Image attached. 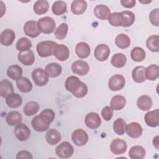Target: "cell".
<instances>
[{"label": "cell", "mask_w": 159, "mask_h": 159, "mask_svg": "<svg viewBox=\"0 0 159 159\" xmlns=\"http://www.w3.org/2000/svg\"><path fill=\"white\" fill-rule=\"evenodd\" d=\"M53 55L60 61H63L66 60L70 56V51L68 48L63 44L57 45L55 48Z\"/></svg>", "instance_id": "cell-18"}, {"label": "cell", "mask_w": 159, "mask_h": 159, "mask_svg": "<svg viewBox=\"0 0 159 159\" xmlns=\"http://www.w3.org/2000/svg\"><path fill=\"white\" fill-rule=\"evenodd\" d=\"M0 3H1V17H2L3 16V15H4V12H6V6L4 7H3V5H4V3H3V2L2 1H0Z\"/></svg>", "instance_id": "cell-53"}, {"label": "cell", "mask_w": 159, "mask_h": 159, "mask_svg": "<svg viewBox=\"0 0 159 159\" xmlns=\"http://www.w3.org/2000/svg\"><path fill=\"white\" fill-rule=\"evenodd\" d=\"M84 123L87 127L91 129H96L101 124V119L99 114L91 112L88 113L84 118Z\"/></svg>", "instance_id": "cell-11"}, {"label": "cell", "mask_w": 159, "mask_h": 159, "mask_svg": "<svg viewBox=\"0 0 159 159\" xmlns=\"http://www.w3.org/2000/svg\"><path fill=\"white\" fill-rule=\"evenodd\" d=\"M68 26L66 23H61L55 30L54 35L57 39L63 40L64 39L68 33Z\"/></svg>", "instance_id": "cell-46"}, {"label": "cell", "mask_w": 159, "mask_h": 159, "mask_svg": "<svg viewBox=\"0 0 159 159\" xmlns=\"http://www.w3.org/2000/svg\"><path fill=\"white\" fill-rule=\"evenodd\" d=\"M153 101L152 98L148 95L140 96L137 101L138 107L142 111H148L152 106Z\"/></svg>", "instance_id": "cell-29"}, {"label": "cell", "mask_w": 159, "mask_h": 159, "mask_svg": "<svg viewBox=\"0 0 159 159\" xmlns=\"http://www.w3.org/2000/svg\"><path fill=\"white\" fill-rule=\"evenodd\" d=\"M125 132L130 137L136 139L142 135L143 129L140 124L138 122H132L126 125Z\"/></svg>", "instance_id": "cell-14"}, {"label": "cell", "mask_w": 159, "mask_h": 159, "mask_svg": "<svg viewBox=\"0 0 159 159\" xmlns=\"http://www.w3.org/2000/svg\"><path fill=\"white\" fill-rule=\"evenodd\" d=\"M73 152V147L67 141L62 142L55 148V153L60 158H68L72 156Z\"/></svg>", "instance_id": "cell-4"}, {"label": "cell", "mask_w": 159, "mask_h": 159, "mask_svg": "<svg viewBox=\"0 0 159 159\" xmlns=\"http://www.w3.org/2000/svg\"><path fill=\"white\" fill-rule=\"evenodd\" d=\"M81 83V81L77 76H70L68 77L65 81V88L67 91L73 93L79 88Z\"/></svg>", "instance_id": "cell-28"}, {"label": "cell", "mask_w": 159, "mask_h": 159, "mask_svg": "<svg viewBox=\"0 0 159 159\" xmlns=\"http://www.w3.org/2000/svg\"><path fill=\"white\" fill-rule=\"evenodd\" d=\"M45 71L49 77L56 78L60 76L62 72V68L57 63H50L46 65Z\"/></svg>", "instance_id": "cell-22"}, {"label": "cell", "mask_w": 159, "mask_h": 159, "mask_svg": "<svg viewBox=\"0 0 159 159\" xmlns=\"http://www.w3.org/2000/svg\"><path fill=\"white\" fill-rule=\"evenodd\" d=\"M24 32L25 34L31 38L38 37L40 31L38 27V23L35 20H28L24 25Z\"/></svg>", "instance_id": "cell-10"}, {"label": "cell", "mask_w": 159, "mask_h": 159, "mask_svg": "<svg viewBox=\"0 0 159 159\" xmlns=\"http://www.w3.org/2000/svg\"><path fill=\"white\" fill-rule=\"evenodd\" d=\"M87 9V2L84 0H75L71 4V11L75 15L83 14Z\"/></svg>", "instance_id": "cell-25"}, {"label": "cell", "mask_w": 159, "mask_h": 159, "mask_svg": "<svg viewBox=\"0 0 159 159\" xmlns=\"http://www.w3.org/2000/svg\"><path fill=\"white\" fill-rule=\"evenodd\" d=\"M71 140L76 145L83 146L88 140V135L84 130L77 129L72 133Z\"/></svg>", "instance_id": "cell-7"}, {"label": "cell", "mask_w": 159, "mask_h": 159, "mask_svg": "<svg viewBox=\"0 0 159 159\" xmlns=\"http://www.w3.org/2000/svg\"><path fill=\"white\" fill-rule=\"evenodd\" d=\"M48 76L46 71L42 68H38L34 70L32 72V78L38 86H43L48 82Z\"/></svg>", "instance_id": "cell-5"}, {"label": "cell", "mask_w": 159, "mask_h": 159, "mask_svg": "<svg viewBox=\"0 0 159 159\" xmlns=\"http://www.w3.org/2000/svg\"><path fill=\"white\" fill-rule=\"evenodd\" d=\"M94 14L97 18L101 20H107L111 13L110 9L107 6L98 4L94 9Z\"/></svg>", "instance_id": "cell-20"}, {"label": "cell", "mask_w": 159, "mask_h": 159, "mask_svg": "<svg viewBox=\"0 0 159 159\" xmlns=\"http://www.w3.org/2000/svg\"><path fill=\"white\" fill-rule=\"evenodd\" d=\"M110 48L106 44L98 45L94 50V57L96 60L100 61H106L110 55Z\"/></svg>", "instance_id": "cell-13"}, {"label": "cell", "mask_w": 159, "mask_h": 159, "mask_svg": "<svg viewBox=\"0 0 159 159\" xmlns=\"http://www.w3.org/2000/svg\"><path fill=\"white\" fill-rule=\"evenodd\" d=\"M159 36L158 35H153L150 36L147 41L146 45L149 50L152 52H159Z\"/></svg>", "instance_id": "cell-38"}, {"label": "cell", "mask_w": 159, "mask_h": 159, "mask_svg": "<svg viewBox=\"0 0 159 159\" xmlns=\"http://www.w3.org/2000/svg\"><path fill=\"white\" fill-rule=\"evenodd\" d=\"M32 47L31 41L27 37H22L16 43V49L19 52L29 50Z\"/></svg>", "instance_id": "cell-44"}, {"label": "cell", "mask_w": 159, "mask_h": 159, "mask_svg": "<svg viewBox=\"0 0 159 159\" xmlns=\"http://www.w3.org/2000/svg\"><path fill=\"white\" fill-rule=\"evenodd\" d=\"M139 2H141V3H143V4H147V3H150V2H152V1H139Z\"/></svg>", "instance_id": "cell-54"}, {"label": "cell", "mask_w": 159, "mask_h": 159, "mask_svg": "<svg viewBox=\"0 0 159 159\" xmlns=\"http://www.w3.org/2000/svg\"><path fill=\"white\" fill-rule=\"evenodd\" d=\"M6 103L11 108H17L22 105V98L17 93H12L6 98Z\"/></svg>", "instance_id": "cell-24"}, {"label": "cell", "mask_w": 159, "mask_h": 159, "mask_svg": "<svg viewBox=\"0 0 159 159\" xmlns=\"http://www.w3.org/2000/svg\"><path fill=\"white\" fill-rule=\"evenodd\" d=\"M49 9V4L47 1L45 0H38L37 1L33 7L34 12L37 15H41L45 14Z\"/></svg>", "instance_id": "cell-33"}, {"label": "cell", "mask_w": 159, "mask_h": 159, "mask_svg": "<svg viewBox=\"0 0 159 159\" xmlns=\"http://www.w3.org/2000/svg\"><path fill=\"white\" fill-rule=\"evenodd\" d=\"M126 104V99L124 96L116 95L113 96L110 102L111 107L115 111H119L123 109Z\"/></svg>", "instance_id": "cell-30"}, {"label": "cell", "mask_w": 159, "mask_h": 159, "mask_svg": "<svg viewBox=\"0 0 159 159\" xmlns=\"http://www.w3.org/2000/svg\"><path fill=\"white\" fill-rule=\"evenodd\" d=\"M120 4L125 8H132L136 4L135 0H121Z\"/></svg>", "instance_id": "cell-51"}, {"label": "cell", "mask_w": 159, "mask_h": 159, "mask_svg": "<svg viewBox=\"0 0 159 159\" xmlns=\"http://www.w3.org/2000/svg\"><path fill=\"white\" fill-rule=\"evenodd\" d=\"M127 62L126 56L122 53H117L114 54L111 58V63L112 65L116 68L123 67Z\"/></svg>", "instance_id": "cell-37"}, {"label": "cell", "mask_w": 159, "mask_h": 159, "mask_svg": "<svg viewBox=\"0 0 159 159\" xmlns=\"http://www.w3.org/2000/svg\"><path fill=\"white\" fill-rule=\"evenodd\" d=\"M14 132L16 138L22 142L26 141L30 135V129L25 124L22 123L16 125Z\"/></svg>", "instance_id": "cell-9"}, {"label": "cell", "mask_w": 159, "mask_h": 159, "mask_svg": "<svg viewBox=\"0 0 159 159\" xmlns=\"http://www.w3.org/2000/svg\"><path fill=\"white\" fill-rule=\"evenodd\" d=\"M127 148V143L120 139H116L113 140L110 145V149L114 155H121L124 153Z\"/></svg>", "instance_id": "cell-12"}, {"label": "cell", "mask_w": 159, "mask_h": 159, "mask_svg": "<svg viewBox=\"0 0 159 159\" xmlns=\"http://www.w3.org/2000/svg\"><path fill=\"white\" fill-rule=\"evenodd\" d=\"M22 120L21 114L16 111L9 112L6 117L7 124L11 126H15L22 123Z\"/></svg>", "instance_id": "cell-26"}, {"label": "cell", "mask_w": 159, "mask_h": 159, "mask_svg": "<svg viewBox=\"0 0 159 159\" xmlns=\"http://www.w3.org/2000/svg\"><path fill=\"white\" fill-rule=\"evenodd\" d=\"M145 148L140 145L133 146L129 152V156L132 159H142L145 157Z\"/></svg>", "instance_id": "cell-32"}, {"label": "cell", "mask_w": 159, "mask_h": 159, "mask_svg": "<svg viewBox=\"0 0 159 159\" xmlns=\"http://www.w3.org/2000/svg\"><path fill=\"white\" fill-rule=\"evenodd\" d=\"M123 17L122 27H128L133 24L135 21V14L130 11H124L120 12Z\"/></svg>", "instance_id": "cell-43"}, {"label": "cell", "mask_w": 159, "mask_h": 159, "mask_svg": "<svg viewBox=\"0 0 159 159\" xmlns=\"http://www.w3.org/2000/svg\"><path fill=\"white\" fill-rule=\"evenodd\" d=\"M159 9H155L152 10L149 14V19L150 22L155 26H158L159 25Z\"/></svg>", "instance_id": "cell-48"}, {"label": "cell", "mask_w": 159, "mask_h": 159, "mask_svg": "<svg viewBox=\"0 0 159 159\" xmlns=\"http://www.w3.org/2000/svg\"><path fill=\"white\" fill-rule=\"evenodd\" d=\"M16 38L14 32L9 29L3 30L0 35L1 43L4 46H10L12 44Z\"/></svg>", "instance_id": "cell-17"}, {"label": "cell", "mask_w": 159, "mask_h": 159, "mask_svg": "<svg viewBox=\"0 0 159 159\" xmlns=\"http://www.w3.org/2000/svg\"><path fill=\"white\" fill-rule=\"evenodd\" d=\"M126 125L127 124L123 119L118 118L113 123V130L116 134L122 135L125 132Z\"/></svg>", "instance_id": "cell-42"}, {"label": "cell", "mask_w": 159, "mask_h": 159, "mask_svg": "<svg viewBox=\"0 0 159 159\" xmlns=\"http://www.w3.org/2000/svg\"><path fill=\"white\" fill-rule=\"evenodd\" d=\"M125 84V78L119 74L112 76L108 81V87L112 91H117L122 89Z\"/></svg>", "instance_id": "cell-6"}, {"label": "cell", "mask_w": 159, "mask_h": 159, "mask_svg": "<svg viewBox=\"0 0 159 159\" xmlns=\"http://www.w3.org/2000/svg\"><path fill=\"white\" fill-rule=\"evenodd\" d=\"M158 135H157L155 138H153V144L157 148V149L158 150Z\"/></svg>", "instance_id": "cell-52"}, {"label": "cell", "mask_w": 159, "mask_h": 159, "mask_svg": "<svg viewBox=\"0 0 159 159\" xmlns=\"http://www.w3.org/2000/svg\"><path fill=\"white\" fill-rule=\"evenodd\" d=\"M88 91V87H87L86 84L81 81L79 88L72 94L76 98H81L84 97L87 94Z\"/></svg>", "instance_id": "cell-47"}, {"label": "cell", "mask_w": 159, "mask_h": 159, "mask_svg": "<svg viewBox=\"0 0 159 159\" xmlns=\"http://www.w3.org/2000/svg\"><path fill=\"white\" fill-rule=\"evenodd\" d=\"M39 104L35 101H29L24 107L23 112L27 116H31L37 113L39 109Z\"/></svg>", "instance_id": "cell-39"}, {"label": "cell", "mask_w": 159, "mask_h": 159, "mask_svg": "<svg viewBox=\"0 0 159 159\" xmlns=\"http://www.w3.org/2000/svg\"><path fill=\"white\" fill-rule=\"evenodd\" d=\"M145 122L147 125L151 127H155L159 125V110L158 109L148 111L144 117Z\"/></svg>", "instance_id": "cell-16"}, {"label": "cell", "mask_w": 159, "mask_h": 159, "mask_svg": "<svg viewBox=\"0 0 159 159\" xmlns=\"http://www.w3.org/2000/svg\"><path fill=\"white\" fill-rule=\"evenodd\" d=\"M16 158L17 159H20V158H30V159H32L33 157L29 152L26 151V150H21V151L17 153Z\"/></svg>", "instance_id": "cell-50"}, {"label": "cell", "mask_w": 159, "mask_h": 159, "mask_svg": "<svg viewBox=\"0 0 159 159\" xmlns=\"http://www.w3.org/2000/svg\"><path fill=\"white\" fill-rule=\"evenodd\" d=\"M45 140L48 144L55 145L61 140V135L60 132L55 129H48L45 134Z\"/></svg>", "instance_id": "cell-19"}, {"label": "cell", "mask_w": 159, "mask_h": 159, "mask_svg": "<svg viewBox=\"0 0 159 159\" xmlns=\"http://www.w3.org/2000/svg\"><path fill=\"white\" fill-rule=\"evenodd\" d=\"M132 59L136 62H141L145 60L146 57L145 51L141 47H135L130 52Z\"/></svg>", "instance_id": "cell-40"}, {"label": "cell", "mask_w": 159, "mask_h": 159, "mask_svg": "<svg viewBox=\"0 0 159 159\" xmlns=\"http://www.w3.org/2000/svg\"><path fill=\"white\" fill-rule=\"evenodd\" d=\"M113 109L111 107V106H106L101 111V116L102 118L106 120H110L113 116Z\"/></svg>", "instance_id": "cell-49"}, {"label": "cell", "mask_w": 159, "mask_h": 159, "mask_svg": "<svg viewBox=\"0 0 159 159\" xmlns=\"http://www.w3.org/2000/svg\"><path fill=\"white\" fill-rule=\"evenodd\" d=\"M38 27L40 31L43 34H50L54 32L56 27L55 20L49 16H45L39 19Z\"/></svg>", "instance_id": "cell-3"}, {"label": "cell", "mask_w": 159, "mask_h": 159, "mask_svg": "<svg viewBox=\"0 0 159 159\" xmlns=\"http://www.w3.org/2000/svg\"><path fill=\"white\" fill-rule=\"evenodd\" d=\"M17 87L22 93H29L32 89L31 81L25 77H21L16 81Z\"/></svg>", "instance_id": "cell-31"}, {"label": "cell", "mask_w": 159, "mask_h": 159, "mask_svg": "<svg viewBox=\"0 0 159 159\" xmlns=\"http://www.w3.org/2000/svg\"><path fill=\"white\" fill-rule=\"evenodd\" d=\"M75 52L79 58H86L90 55L91 50L89 45L84 42H79L76 45Z\"/></svg>", "instance_id": "cell-21"}, {"label": "cell", "mask_w": 159, "mask_h": 159, "mask_svg": "<svg viewBox=\"0 0 159 159\" xmlns=\"http://www.w3.org/2000/svg\"><path fill=\"white\" fill-rule=\"evenodd\" d=\"M71 70L74 74L79 76H84L87 75L89 72V66L86 61L78 60L72 63Z\"/></svg>", "instance_id": "cell-8"}, {"label": "cell", "mask_w": 159, "mask_h": 159, "mask_svg": "<svg viewBox=\"0 0 159 159\" xmlns=\"http://www.w3.org/2000/svg\"><path fill=\"white\" fill-rule=\"evenodd\" d=\"M14 93V88L11 81L7 79H4L0 82V95L6 98L9 94Z\"/></svg>", "instance_id": "cell-23"}, {"label": "cell", "mask_w": 159, "mask_h": 159, "mask_svg": "<svg viewBox=\"0 0 159 159\" xmlns=\"http://www.w3.org/2000/svg\"><path fill=\"white\" fill-rule=\"evenodd\" d=\"M57 45V43L52 40L42 41L37 45V52L40 57H48L53 55L55 48Z\"/></svg>", "instance_id": "cell-2"}, {"label": "cell", "mask_w": 159, "mask_h": 159, "mask_svg": "<svg viewBox=\"0 0 159 159\" xmlns=\"http://www.w3.org/2000/svg\"><path fill=\"white\" fill-rule=\"evenodd\" d=\"M115 43L119 48L125 49L129 47L130 40L127 35L125 34H120L116 36L115 39Z\"/></svg>", "instance_id": "cell-36"}, {"label": "cell", "mask_w": 159, "mask_h": 159, "mask_svg": "<svg viewBox=\"0 0 159 159\" xmlns=\"http://www.w3.org/2000/svg\"><path fill=\"white\" fill-rule=\"evenodd\" d=\"M109 23L114 27L122 26L123 24V17L121 12H113L111 14L108 18Z\"/></svg>", "instance_id": "cell-45"}, {"label": "cell", "mask_w": 159, "mask_h": 159, "mask_svg": "<svg viewBox=\"0 0 159 159\" xmlns=\"http://www.w3.org/2000/svg\"><path fill=\"white\" fill-rule=\"evenodd\" d=\"M7 75L11 79L17 81L22 77V68L17 65H11L7 70Z\"/></svg>", "instance_id": "cell-34"}, {"label": "cell", "mask_w": 159, "mask_h": 159, "mask_svg": "<svg viewBox=\"0 0 159 159\" xmlns=\"http://www.w3.org/2000/svg\"><path fill=\"white\" fill-rule=\"evenodd\" d=\"M55 114L51 109L43 110L39 115L35 116L32 120L31 125L33 129L39 132H43L49 129L51 122L54 120Z\"/></svg>", "instance_id": "cell-1"}, {"label": "cell", "mask_w": 159, "mask_h": 159, "mask_svg": "<svg viewBox=\"0 0 159 159\" xmlns=\"http://www.w3.org/2000/svg\"><path fill=\"white\" fill-rule=\"evenodd\" d=\"M67 9V5L66 2L63 1H57L53 2L52 11L56 16H61L66 12Z\"/></svg>", "instance_id": "cell-41"}, {"label": "cell", "mask_w": 159, "mask_h": 159, "mask_svg": "<svg viewBox=\"0 0 159 159\" xmlns=\"http://www.w3.org/2000/svg\"><path fill=\"white\" fill-rule=\"evenodd\" d=\"M146 68L143 66H137L132 71L133 80L136 83H143L146 80L145 77Z\"/></svg>", "instance_id": "cell-27"}, {"label": "cell", "mask_w": 159, "mask_h": 159, "mask_svg": "<svg viewBox=\"0 0 159 159\" xmlns=\"http://www.w3.org/2000/svg\"><path fill=\"white\" fill-rule=\"evenodd\" d=\"M159 76V66L157 65H150L145 69L146 79L150 81H155Z\"/></svg>", "instance_id": "cell-35"}, {"label": "cell", "mask_w": 159, "mask_h": 159, "mask_svg": "<svg viewBox=\"0 0 159 159\" xmlns=\"http://www.w3.org/2000/svg\"><path fill=\"white\" fill-rule=\"evenodd\" d=\"M19 61L25 66H30L35 61V56L32 50L19 52L17 55Z\"/></svg>", "instance_id": "cell-15"}]
</instances>
